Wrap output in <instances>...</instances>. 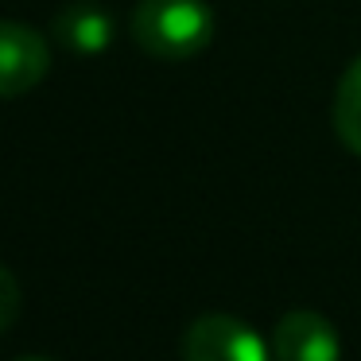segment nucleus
I'll use <instances>...</instances> for the list:
<instances>
[{
  "instance_id": "obj_1",
  "label": "nucleus",
  "mask_w": 361,
  "mask_h": 361,
  "mask_svg": "<svg viewBox=\"0 0 361 361\" xmlns=\"http://www.w3.org/2000/svg\"><path fill=\"white\" fill-rule=\"evenodd\" d=\"M218 20L206 0H140L133 8V39L144 55L183 63L214 43Z\"/></svg>"
},
{
  "instance_id": "obj_2",
  "label": "nucleus",
  "mask_w": 361,
  "mask_h": 361,
  "mask_svg": "<svg viewBox=\"0 0 361 361\" xmlns=\"http://www.w3.org/2000/svg\"><path fill=\"white\" fill-rule=\"evenodd\" d=\"M183 361H276L264 338L233 314H198L183 330Z\"/></svg>"
},
{
  "instance_id": "obj_3",
  "label": "nucleus",
  "mask_w": 361,
  "mask_h": 361,
  "mask_svg": "<svg viewBox=\"0 0 361 361\" xmlns=\"http://www.w3.org/2000/svg\"><path fill=\"white\" fill-rule=\"evenodd\" d=\"M51 47L43 35L16 20H0V102L24 97L47 78Z\"/></svg>"
},
{
  "instance_id": "obj_4",
  "label": "nucleus",
  "mask_w": 361,
  "mask_h": 361,
  "mask_svg": "<svg viewBox=\"0 0 361 361\" xmlns=\"http://www.w3.org/2000/svg\"><path fill=\"white\" fill-rule=\"evenodd\" d=\"M272 357L276 361H342V342L326 314L319 311H288L276 322L272 334Z\"/></svg>"
},
{
  "instance_id": "obj_5",
  "label": "nucleus",
  "mask_w": 361,
  "mask_h": 361,
  "mask_svg": "<svg viewBox=\"0 0 361 361\" xmlns=\"http://www.w3.org/2000/svg\"><path fill=\"white\" fill-rule=\"evenodd\" d=\"M51 35H55L59 47L74 51V55H105L113 47L117 24H113L109 8L90 4V0H74V4H63L55 12Z\"/></svg>"
},
{
  "instance_id": "obj_6",
  "label": "nucleus",
  "mask_w": 361,
  "mask_h": 361,
  "mask_svg": "<svg viewBox=\"0 0 361 361\" xmlns=\"http://www.w3.org/2000/svg\"><path fill=\"white\" fill-rule=\"evenodd\" d=\"M334 133L342 148L361 156V55L345 66L342 82L334 94Z\"/></svg>"
},
{
  "instance_id": "obj_7",
  "label": "nucleus",
  "mask_w": 361,
  "mask_h": 361,
  "mask_svg": "<svg viewBox=\"0 0 361 361\" xmlns=\"http://www.w3.org/2000/svg\"><path fill=\"white\" fill-rule=\"evenodd\" d=\"M20 314V283L8 268L0 264V330H8Z\"/></svg>"
},
{
  "instance_id": "obj_8",
  "label": "nucleus",
  "mask_w": 361,
  "mask_h": 361,
  "mask_svg": "<svg viewBox=\"0 0 361 361\" xmlns=\"http://www.w3.org/2000/svg\"><path fill=\"white\" fill-rule=\"evenodd\" d=\"M16 361H51V357H16Z\"/></svg>"
}]
</instances>
